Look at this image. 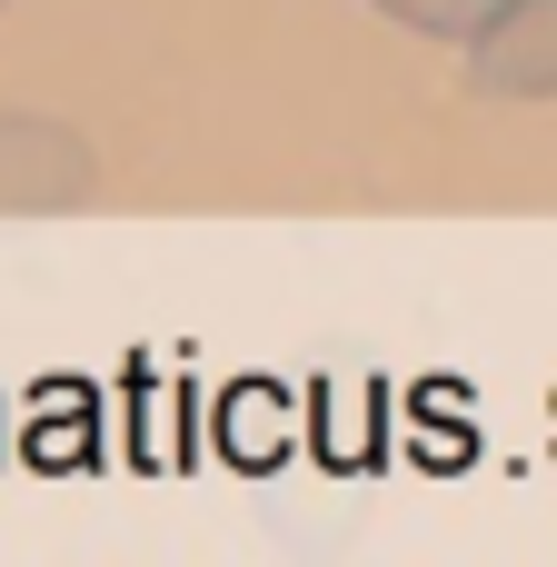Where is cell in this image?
Wrapping results in <instances>:
<instances>
[{"instance_id": "1", "label": "cell", "mask_w": 557, "mask_h": 567, "mask_svg": "<svg viewBox=\"0 0 557 567\" xmlns=\"http://www.w3.org/2000/svg\"><path fill=\"white\" fill-rule=\"evenodd\" d=\"M100 189V159L70 120L50 110H0V219H40V209H80Z\"/></svg>"}, {"instance_id": "2", "label": "cell", "mask_w": 557, "mask_h": 567, "mask_svg": "<svg viewBox=\"0 0 557 567\" xmlns=\"http://www.w3.org/2000/svg\"><path fill=\"white\" fill-rule=\"evenodd\" d=\"M458 50L478 100H557V0H498Z\"/></svg>"}, {"instance_id": "3", "label": "cell", "mask_w": 557, "mask_h": 567, "mask_svg": "<svg viewBox=\"0 0 557 567\" xmlns=\"http://www.w3.org/2000/svg\"><path fill=\"white\" fill-rule=\"evenodd\" d=\"M369 10H389L399 30H419V40H468L498 0H369Z\"/></svg>"}]
</instances>
